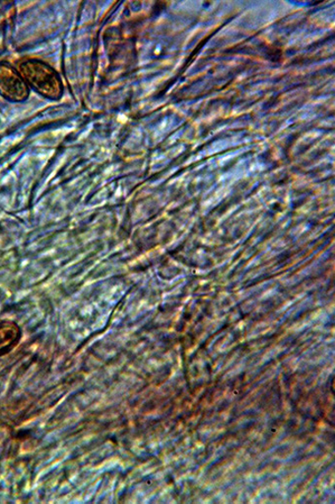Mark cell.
I'll list each match as a JSON object with an SVG mask.
<instances>
[{"mask_svg": "<svg viewBox=\"0 0 335 504\" xmlns=\"http://www.w3.org/2000/svg\"><path fill=\"white\" fill-rule=\"evenodd\" d=\"M28 94L29 91L20 73L6 63H0V95L12 101H22Z\"/></svg>", "mask_w": 335, "mask_h": 504, "instance_id": "7a4b0ae2", "label": "cell"}, {"mask_svg": "<svg viewBox=\"0 0 335 504\" xmlns=\"http://www.w3.org/2000/svg\"><path fill=\"white\" fill-rule=\"evenodd\" d=\"M20 71L24 79L40 94L48 97H58L61 84L57 73L45 63L27 61L21 63Z\"/></svg>", "mask_w": 335, "mask_h": 504, "instance_id": "6da1fadb", "label": "cell"}, {"mask_svg": "<svg viewBox=\"0 0 335 504\" xmlns=\"http://www.w3.org/2000/svg\"><path fill=\"white\" fill-rule=\"evenodd\" d=\"M21 329L12 320H0V356L11 352L20 343Z\"/></svg>", "mask_w": 335, "mask_h": 504, "instance_id": "3957f363", "label": "cell"}]
</instances>
